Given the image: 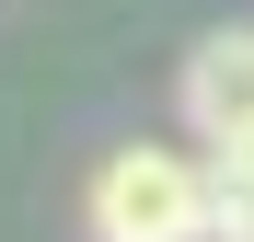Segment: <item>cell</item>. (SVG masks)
<instances>
[{
  "label": "cell",
  "instance_id": "cell-3",
  "mask_svg": "<svg viewBox=\"0 0 254 242\" xmlns=\"http://www.w3.org/2000/svg\"><path fill=\"white\" fill-rule=\"evenodd\" d=\"M208 242H254V127L208 150Z\"/></svg>",
  "mask_w": 254,
  "mask_h": 242
},
{
  "label": "cell",
  "instance_id": "cell-2",
  "mask_svg": "<svg viewBox=\"0 0 254 242\" xmlns=\"http://www.w3.org/2000/svg\"><path fill=\"white\" fill-rule=\"evenodd\" d=\"M174 115H185V139L196 150H231L254 127V23H220V35H196L185 69H174Z\"/></svg>",
  "mask_w": 254,
  "mask_h": 242
},
{
  "label": "cell",
  "instance_id": "cell-1",
  "mask_svg": "<svg viewBox=\"0 0 254 242\" xmlns=\"http://www.w3.org/2000/svg\"><path fill=\"white\" fill-rule=\"evenodd\" d=\"M81 231L93 242H208V161L174 139H127L81 185Z\"/></svg>",
  "mask_w": 254,
  "mask_h": 242
}]
</instances>
